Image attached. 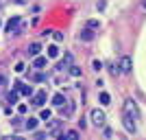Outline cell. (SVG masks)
I'll list each match as a JSON object with an SVG mask.
<instances>
[{
  "instance_id": "obj_27",
  "label": "cell",
  "mask_w": 146,
  "mask_h": 140,
  "mask_svg": "<svg viewBox=\"0 0 146 140\" xmlns=\"http://www.w3.org/2000/svg\"><path fill=\"white\" fill-rule=\"evenodd\" d=\"M46 136H48L46 131H35V138H46Z\"/></svg>"
},
{
  "instance_id": "obj_6",
  "label": "cell",
  "mask_w": 146,
  "mask_h": 140,
  "mask_svg": "<svg viewBox=\"0 0 146 140\" xmlns=\"http://www.w3.org/2000/svg\"><path fill=\"white\" fill-rule=\"evenodd\" d=\"M44 103H46V92L33 94V98H31V105H33V107H44Z\"/></svg>"
},
{
  "instance_id": "obj_18",
  "label": "cell",
  "mask_w": 146,
  "mask_h": 140,
  "mask_svg": "<svg viewBox=\"0 0 146 140\" xmlns=\"http://www.w3.org/2000/svg\"><path fill=\"white\" fill-rule=\"evenodd\" d=\"M68 70H70V74H72V77H81V68H79V66H72V64H70V66H68Z\"/></svg>"
},
{
  "instance_id": "obj_16",
  "label": "cell",
  "mask_w": 146,
  "mask_h": 140,
  "mask_svg": "<svg viewBox=\"0 0 146 140\" xmlns=\"http://www.w3.org/2000/svg\"><path fill=\"white\" fill-rule=\"evenodd\" d=\"M11 127L13 129H22V118H20V116H13L11 118Z\"/></svg>"
},
{
  "instance_id": "obj_9",
  "label": "cell",
  "mask_w": 146,
  "mask_h": 140,
  "mask_svg": "<svg viewBox=\"0 0 146 140\" xmlns=\"http://www.w3.org/2000/svg\"><path fill=\"white\" fill-rule=\"evenodd\" d=\"M37 123H39L37 118H29V121H24V125H22V127L29 129V131H35V129H37Z\"/></svg>"
},
{
  "instance_id": "obj_30",
  "label": "cell",
  "mask_w": 146,
  "mask_h": 140,
  "mask_svg": "<svg viewBox=\"0 0 146 140\" xmlns=\"http://www.w3.org/2000/svg\"><path fill=\"white\" fill-rule=\"evenodd\" d=\"M142 7H144V9H146V0H144V2H142Z\"/></svg>"
},
{
  "instance_id": "obj_19",
  "label": "cell",
  "mask_w": 146,
  "mask_h": 140,
  "mask_svg": "<svg viewBox=\"0 0 146 140\" xmlns=\"http://www.w3.org/2000/svg\"><path fill=\"white\" fill-rule=\"evenodd\" d=\"M109 101H111L109 92H100V103H103V105H109Z\"/></svg>"
},
{
  "instance_id": "obj_13",
  "label": "cell",
  "mask_w": 146,
  "mask_h": 140,
  "mask_svg": "<svg viewBox=\"0 0 146 140\" xmlns=\"http://www.w3.org/2000/svg\"><path fill=\"white\" fill-rule=\"evenodd\" d=\"M52 105H55V107L66 105V96H63V94H55V96H52Z\"/></svg>"
},
{
  "instance_id": "obj_11",
  "label": "cell",
  "mask_w": 146,
  "mask_h": 140,
  "mask_svg": "<svg viewBox=\"0 0 146 140\" xmlns=\"http://www.w3.org/2000/svg\"><path fill=\"white\" fill-rule=\"evenodd\" d=\"M18 98H20V92H18V90H11L9 94H7V101H9L11 105H15V103H18Z\"/></svg>"
},
{
  "instance_id": "obj_15",
  "label": "cell",
  "mask_w": 146,
  "mask_h": 140,
  "mask_svg": "<svg viewBox=\"0 0 146 140\" xmlns=\"http://www.w3.org/2000/svg\"><path fill=\"white\" fill-rule=\"evenodd\" d=\"M31 81L42 83V81H46V74H44V72H33V74H31Z\"/></svg>"
},
{
  "instance_id": "obj_22",
  "label": "cell",
  "mask_w": 146,
  "mask_h": 140,
  "mask_svg": "<svg viewBox=\"0 0 146 140\" xmlns=\"http://www.w3.org/2000/svg\"><path fill=\"white\" fill-rule=\"evenodd\" d=\"M39 118H42V121H48V118H50V110H42Z\"/></svg>"
},
{
  "instance_id": "obj_25",
  "label": "cell",
  "mask_w": 146,
  "mask_h": 140,
  "mask_svg": "<svg viewBox=\"0 0 146 140\" xmlns=\"http://www.w3.org/2000/svg\"><path fill=\"white\" fill-rule=\"evenodd\" d=\"M26 110H29V107H26L24 103H20V105H18V112H20V114H26Z\"/></svg>"
},
{
  "instance_id": "obj_5",
  "label": "cell",
  "mask_w": 146,
  "mask_h": 140,
  "mask_svg": "<svg viewBox=\"0 0 146 140\" xmlns=\"http://www.w3.org/2000/svg\"><path fill=\"white\" fill-rule=\"evenodd\" d=\"M122 123H124V129H127L129 134H135V129H137V125H135V118H133V116L124 114V116H122Z\"/></svg>"
},
{
  "instance_id": "obj_4",
  "label": "cell",
  "mask_w": 146,
  "mask_h": 140,
  "mask_svg": "<svg viewBox=\"0 0 146 140\" xmlns=\"http://www.w3.org/2000/svg\"><path fill=\"white\" fill-rule=\"evenodd\" d=\"M131 68H133V64H131V57H120V59H118V70H120V72H124V74H129L131 72Z\"/></svg>"
},
{
  "instance_id": "obj_12",
  "label": "cell",
  "mask_w": 146,
  "mask_h": 140,
  "mask_svg": "<svg viewBox=\"0 0 146 140\" xmlns=\"http://www.w3.org/2000/svg\"><path fill=\"white\" fill-rule=\"evenodd\" d=\"M33 64H35V68H46L48 66V57H37L35 55V61H33Z\"/></svg>"
},
{
  "instance_id": "obj_2",
  "label": "cell",
  "mask_w": 146,
  "mask_h": 140,
  "mask_svg": "<svg viewBox=\"0 0 146 140\" xmlns=\"http://www.w3.org/2000/svg\"><path fill=\"white\" fill-rule=\"evenodd\" d=\"M92 123L96 125V127H105V123H107V116H105L103 110H92Z\"/></svg>"
},
{
  "instance_id": "obj_3",
  "label": "cell",
  "mask_w": 146,
  "mask_h": 140,
  "mask_svg": "<svg viewBox=\"0 0 146 140\" xmlns=\"http://www.w3.org/2000/svg\"><path fill=\"white\" fill-rule=\"evenodd\" d=\"M124 114H129V116H133L135 121L140 118V110H137V105L129 98V101H124Z\"/></svg>"
},
{
  "instance_id": "obj_26",
  "label": "cell",
  "mask_w": 146,
  "mask_h": 140,
  "mask_svg": "<svg viewBox=\"0 0 146 140\" xmlns=\"http://www.w3.org/2000/svg\"><path fill=\"white\" fill-rule=\"evenodd\" d=\"M63 61H66L68 66H70V64H72V55H70V53H66V57H63Z\"/></svg>"
},
{
  "instance_id": "obj_21",
  "label": "cell",
  "mask_w": 146,
  "mask_h": 140,
  "mask_svg": "<svg viewBox=\"0 0 146 140\" xmlns=\"http://www.w3.org/2000/svg\"><path fill=\"white\" fill-rule=\"evenodd\" d=\"M87 26H90V29H94V31H96L98 26H100V22H98V20H90V22H87Z\"/></svg>"
},
{
  "instance_id": "obj_8",
  "label": "cell",
  "mask_w": 146,
  "mask_h": 140,
  "mask_svg": "<svg viewBox=\"0 0 146 140\" xmlns=\"http://www.w3.org/2000/svg\"><path fill=\"white\" fill-rule=\"evenodd\" d=\"M15 90H18L22 96H31V94H33V88H29L26 83H18V85H15Z\"/></svg>"
},
{
  "instance_id": "obj_28",
  "label": "cell",
  "mask_w": 146,
  "mask_h": 140,
  "mask_svg": "<svg viewBox=\"0 0 146 140\" xmlns=\"http://www.w3.org/2000/svg\"><path fill=\"white\" fill-rule=\"evenodd\" d=\"M15 72H24V64H18V66H15Z\"/></svg>"
},
{
  "instance_id": "obj_7",
  "label": "cell",
  "mask_w": 146,
  "mask_h": 140,
  "mask_svg": "<svg viewBox=\"0 0 146 140\" xmlns=\"http://www.w3.org/2000/svg\"><path fill=\"white\" fill-rule=\"evenodd\" d=\"M81 42H92L94 40V29H90V26H85V29L81 31Z\"/></svg>"
},
{
  "instance_id": "obj_14",
  "label": "cell",
  "mask_w": 146,
  "mask_h": 140,
  "mask_svg": "<svg viewBox=\"0 0 146 140\" xmlns=\"http://www.w3.org/2000/svg\"><path fill=\"white\" fill-rule=\"evenodd\" d=\"M46 53H48V57H50V59H55V57H59V48H57L55 44H50Z\"/></svg>"
},
{
  "instance_id": "obj_20",
  "label": "cell",
  "mask_w": 146,
  "mask_h": 140,
  "mask_svg": "<svg viewBox=\"0 0 146 140\" xmlns=\"http://www.w3.org/2000/svg\"><path fill=\"white\" fill-rule=\"evenodd\" d=\"M52 37H55V42H63V33L61 31H52Z\"/></svg>"
},
{
  "instance_id": "obj_1",
  "label": "cell",
  "mask_w": 146,
  "mask_h": 140,
  "mask_svg": "<svg viewBox=\"0 0 146 140\" xmlns=\"http://www.w3.org/2000/svg\"><path fill=\"white\" fill-rule=\"evenodd\" d=\"M5 31L9 33V35H18L20 33V15H13V18H9L7 20V24H5Z\"/></svg>"
},
{
  "instance_id": "obj_23",
  "label": "cell",
  "mask_w": 146,
  "mask_h": 140,
  "mask_svg": "<svg viewBox=\"0 0 146 140\" xmlns=\"http://www.w3.org/2000/svg\"><path fill=\"white\" fill-rule=\"evenodd\" d=\"M92 66H94V70H103V61L94 59V61H92Z\"/></svg>"
},
{
  "instance_id": "obj_17",
  "label": "cell",
  "mask_w": 146,
  "mask_h": 140,
  "mask_svg": "<svg viewBox=\"0 0 146 140\" xmlns=\"http://www.w3.org/2000/svg\"><path fill=\"white\" fill-rule=\"evenodd\" d=\"M63 138H68V140H79V131L70 129V131H66V134H63Z\"/></svg>"
},
{
  "instance_id": "obj_29",
  "label": "cell",
  "mask_w": 146,
  "mask_h": 140,
  "mask_svg": "<svg viewBox=\"0 0 146 140\" xmlns=\"http://www.w3.org/2000/svg\"><path fill=\"white\" fill-rule=\"evenodd\" d=\"M11 2H18V5H24V0H11Z\"/></svg>"
},
{
  "instance_id": "obj_24",
  "label": "cell",
  "mask_w": 146,
  "mask_h": 140,
  "mask_svg": "<svg viewBox=\"0 0 146 140\" xmlns=\"http://www.w3.org/2000/svg\"><path fill=\"white\" fill-rule=\"evenodd\" d=\"M5 85H7V74L0 72V88H5Z\"/></svg>"
},
{
  "instance_id": "obj_10",
  "label": "cell",
  "mask_w": 146,
  "mask_h": 140,
  "mask_svg": "<svg viewBox=\"0 0 146 140\" xmlns=\"http://www.w3.org/2000/svg\"><path fill=\"white\" fill-rule=\"evenodd\" d=\"M39 50H42V44H39V42H31V44H29V55L35 57Z\"/></svg>"
}]
</instances>
